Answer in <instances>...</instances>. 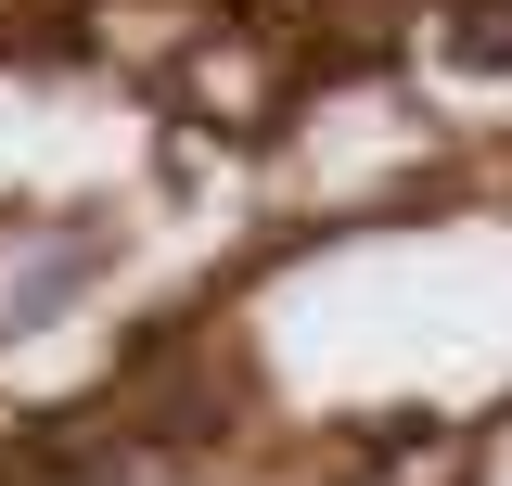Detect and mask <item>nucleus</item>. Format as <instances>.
<instances>
[{
  "mask_svg": "<svg viewBox=\"0 0 512 486\" xmlns=\"http://www.w3.org/2000/svg\"><path fill=\"white\" fill-rule=\"evenodd\" d=\"M461 64H512V13H500V0L461 13Z\"/></svg>",
  "mask_w": 512,
  "mask_h": 486,
  "instance_id": "1",
  "label": "nucleus"
}]
</instances>
